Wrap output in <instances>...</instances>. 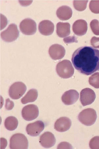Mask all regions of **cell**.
<instances>
[{
	"instance_id": "6da1fadb",
	"label": "cell",
	"mask_w": 99,
	"mask_h": 149,
	"mask_svg": "<svg viewBox=\"0 0 99 149\" xmlns=\"http://www.w3.org/2000/svg\"><path fill=\"white\" fill-rule=\"evenodd\" d=\"M75 68L84 75H91L99 70V50L91 46L78 48L71 58Z\"/></svg>"
},
{
	"instance_id": "7a4b0ae2",
	"label": "cell",
	"mask_w": 99,
	"mask_h": 149,
	"mask_svg": "<svg viewBox=\"0 0 99 149\" xmlns=\"http://www.w3.org/2000/svg\"><path fill=\"white\" fill-rule=\"evenodd\" d=\"M56 71L60 77L68 79L73 76L74 69L72 63L69 60H65L57 64Z\"/></svg>"
},
{
	"instance_id": "3957f363",
	"label": "cell",
	"mask_w": 99,
	"mask_h": 149,
	"mask_svg": "<svg viewBox=\"0 0 99 149\" xmlns=\"http://www.w3.org/2000/svg\"><path fill=\"white\" fill-rule=\"evenodd\" d=\"M96 112L92 108L84 109L79 114L78 119L82 124L90 126L94 124L97 119Z\"/></svg>"
},
{
	"instance_id": "277c9868",
	"label": "cell",
	"mask_w": 99,
	"mask_h": 149,
	"mask_svg": "<svg viewBox=\"0 0 99 149\" xmlns=\"http://www.w3.org/2000/svg\"><path fill=\"white\" fill-rule=\"evenodd\" d=\"M28 141L24 134L17 133L12 136L10 139V148L11 149H27Z\"/></svg>"
},
{
	"instance_id": "5b68a950",
	"label": "cell",
	"mask_w": 99,
	"mask_h": 149,
	"mask_svg": "<svg viewBox=\"0 0 99 149\" xmlns=\"http://www.w3.org/2000/svg\"><path fill=\"white\" fill-rule=\"evenodd\" d=\"M19 34L17 25L12 24L8 26L7 29L2 32L1 36L4 41L10 42L16 40L18 38Z\"/></svg>"
},
{
	"instance_id": "8992f818",
	"label": "cell",
	"mask_w": 99,
	"mask_h": 149,
	"mask_svg": "<svg viewBox=\"0 0 99 149\" xmlns=\"http://www.w3.org/2000/svg\"><path fill=\"white\" fill-rule=\"evenodd\" d=\"M27 87L24 83L21 82H15L10 86L9 95L14 100L19 99L26 93Z\"/></svg>"
},
{
	"instance_id": "52a82bcc",
	"label": "cell",
	"mask_w": 99,
	"mask_h": 149,
	"mask_svg": "<svg viewBox=\"0 0 99 149\" xmlns=\"http://www.w3.org/2000/svg\"><path fill=\"white\" fill-rule=\"evenodd\" d=\"M20 29L24 34L31 36L37 31V24L31 19L26 18L20 23Z\"/></svg>"
},
{
	"instance_id": "ba28073f",
	"label": "cell",
	"mask_w": 99,
	"mask_h": 149,
	"mask_svg": "<svg viewBox=\"0 0 99 149\" xmlns=\"http://www.w3.org/2000/svg\"><path fill=\"white\" fill-rule=\"evenodd\" d=\"M22 116L25 120L31 121L36 119L39 115V109L36 105L29 104L25 106L22 111Z\"/></svg>"
},
{
	"instance_id": "9c48e42d",
	"label": "cell",
	"mask_w": 99,
	"mask_h": 149,
	"mask_svg": "<svg viewBox=\"0 0 99 149\" xmlns=\"http://www.w3.org/2000/svg\"><path fill=\"white\" fill-rule=\"evenodd\" d=\"M96 97L94 91L90 88H84L80 93V101L82 106H85L93 103Z\"/></svg>"
},
{
	"instance_id": "30bf717a",
	"label": "cell",
	"mask_w": 99,
	"mask_h": 149,
	"mask_svg": "<svg viewBox=\"0 0 99 149\" xmlns=\"http://www.w3.org/2000/svg\"><path fill=\"white\" fill-rule=\"evenodd\" d=\"M45 125L41 120H37L33 123H29L26 127L27 134L32 136H37L45 129Z\"/></svg>"
},
{
	"instance_id": "8fae6325",
	"label": "cell",
	"mask_w": 99,
	"mask_h": 149,
	"mask_svg": "<svg viewBox=\"0 0 99 149\" xmlns=\"http://www.w3.org/2000/svg\"><path fill=\"white\" fill-rule=\"evenodd\" d=\"M49 54L51 58L54 60L62 59L66 54V50L61 45L54 44L49 48Z\"/></svg>"
},
{
	"instance_id": "7c38bea8",
	"label": "cell",
	"mask_w": 99,
	"mask_h": 149,
	"mask_svg": "<svg viewBox=\"0 0 99 149\" xmlns=\"http://www.w3.org/2000/svg\"><path fill=\"white\" fill-rule=\"evenodd\" d=\"M79 93L75 90H70L64 93L61 100L66 105H71L76 102L79 98Z\"/></svg>"
},
{
	"instance_id": "4fadbf2b",
	"label": "cell",
	"mask_w": 99,
	"mask_h": 149,
	"mask_svg": "<svg viewBox=\"0 0 99 149\" xmlns=\"http://www.w3.org/2000/svg\"><path fill=\"white\" fill-rule=\"evenodd\" d=\"M40 143L45 148H50L55 144L56 139L52 133L46 132L43 134L40 137Z\"/></svg>"
},
{
	"instance_id": "5bb4252c",
	"label": "cell",
	"mask_w": 99,
	"mask_h": 149,
	"mask_svg": "<svg viewBox=\"0 0 99 149\" xmlns=\"http://www.w3.org/2000/svg\"><path fill=\"white\" fill-rule=\"evenodd\" d=\"M73 31L75 34L82 36L86 34L88 30L87 23L83 19L76 21L73 25Z\"/></svg>"
},
{
	"instance_id": "9a60e30c",
	"label": "cell",
	"mask_w": 99,
	"mask_h": 149,
	"mask_svg": "<svg viewBox=\"0 0 99 149\" xmlns=\"http://www.w3.org/2000/svg\"><path fill=\"white\" fill-rule=\"evenodd\" d=\"M72 122L67 117H61L57 119L54 124V129L59 132H64L71 127Z\"/></svg>"
},
{
	"instance_id": "2e32d148",
	"label": "cell",
	"mask_w": 99,
	"mask_h": 149,
	"mask_svg": "<svg viewBox=\"0 0 99 149\" xmlns=\"http://www.w3.org/2000/svg\"><path fill=\"white\" fill-rule=\"evenodd\" d=\"M38 30L40 33L44 36H50L53 33L54 25L50 21L43 20L38 25Z\"/></svg>"
},
{
	"instance_id": "e0dca14e",
	"label": "cell",
	"mask_w": 99,
	"mask_h": 149,
	"mask_svg": "<svg viewBox=\"0 0 99 149\" xmlns=\"http://www.w3.org/2000/svg\"><path fill=\"white\" fill-rule=\"evenodd\" d=\"M73 11L72 9L68 6H60L56 11L57 17L59 19L65 21L70 19L72 17Z\"/></svg>"
},
{
	"instance_id": "ac0fdd59",
	"label": "cell",
	"mask_w": 99,
	"mask_h": 149,
	"mask_svg": "<svg viewBox=\"0 0 99 149\" xmlns=\"http://www.w3.org/2000/svg\"><path fill=\"white\" fill-rule=\"evenodd\" d=\"M70 24L69 23L58 22L56 25V33L58 37L64 38L71 33Z\"/></svg>"
},
{
	"instance_id": "d6986e66",
	"label": "cell",
	"mask_w": 99,
	"mask_h": 149,
	"mask_svg": "<svg viewBox=\"0 0 99 149\" xmlns=\"http://www.w3.org/2000/svg\"><path fill=\"white\" fill-rule=\"evenodd\" d=\"M38 96V93L37 90H30L25 96L21 99L22 103L25 104L28 103L35 102L37 100Z\"/></svg>"
},
{
	"instance_id": "ffe728a7",
	"label": "cell",
	"mask_w": 99,
	"mask_h": 149,
	"mask_svg": "<svg viewBox=\"0 0 99 149\" xmlns=\"http://www.w3.org/2000/svg\"><path fill=\"white\" fill-rule=\"evenodd\" d=\"M18 121L17 118L13 116L8 117L4 121V126L8 130L13 131L17 129Z\"/></svg>"
},
{
	"instance_id": "44dd1931",
	"label": "cell",
	"mask_w": 99,
	"mask_h": 149,
	"mask_svg": "<svg viewBox=\"0 0 99 149\" xmlns=\"http://www.w3.org/2000/svg\"><path fill=\"white\" fill-rule=\"evenodd\" d=\"M88 2V1H74V7L79 11H83L86 9Z\"/></svg>"
},
{
	"instance_id": "7402d4cb",
	"label": "cell",
	"mask_w": 99,
	"mask_h": 149,
	"mask_svg": "<svg viewBox=\"0 0 99 149\" xmlns=\"http://www.w3.org/2000/svg\"><path fill=\"white\" fill-rule=\"evenodd\" d=\"M89 83L96 88H99V72H96L89 78Z\"/></svg>"
},
{
	"instance_id": "603a6c76",
	"label": "cell",
	"mask_w": 99,
	"mask_h": 149,
	"mask_svg": "<svg viewBox=\"0 0 99 149\" xmlns=\"http://www.w3.org/2000/svg\"><path fill=\"white\" fill-rule=\"evenodd\" d=\"M90 26L92 32L96 36H99V21L94 19L91 22Z\"/></svg>"
},
{
	"instance_id": "cb8c5ba5",
	"label": "cell",
	"mask_w": 99,
	"mask_h": 149,
	"mask_svg": "<svg viewBox=\"0 0 99 149\" xmlns=\"http://www.w3.org/2000/svg\"><path fill=\"white\" fill-rule=\"evenodd\" d=\"M89 8L94 14H99V1H91L89 4Z\"/></svg>"
},
{
	"instance_id": "d4e9b609",
	"label": "cell",
	"mask_w": 99,
	"mask_h": 149,
	"mask_svg": "<svg viewBox=\"0 0 99 149\" xmlns=\"http://www.w3.org/2000/svg\"><path fill=\"white\" fill-rule=\"evenodd\" d=\"M89 146L92 149H99V136L94 137L91 139Z\"/></svg>"
},
{
	"instance_id": "484cf974",
	"label": "cell",
	"mask_w": 99,
	"mask_h": 149,
	"mask_svg": "<svg viewBox=\"0 0 99 149\" xmlns=\"http://www.w3.org/2000/svg\"><path fill=\"white\" fill-rule=\"evenodd\" d=\"M91 45L95 49H99V37H92L91 40Z\"/></svg>"
},
{
	"instance_id": "4316f807",
	"label": "cell",
	"mask_w": 99,
	"mask_h": 149,
	"mask_svg": "<svg viewBox=\"0 0 99 149\" xmlns=\"http://www.w3.org/2000/svg\"><path fill=\"white\" fill-rule=\"evenodd\" d=\"M72 146L67 142H62L60 143L58 146L57 149H72Z\"/></svg>"
},
{
	"instance_id": "83f0119b",
	"label": "cell",
	"mask_w": 99,
	"mask_h": 149,
	"mask_svg": "<svg viewBox=\"0 0 99 149\" xmlns=\"http://www.w3.org/2000/svg\"><path fill=\"white\" fill-rule=\"evenodd\" d=\"M63 41L66 44L71 43L73 42H78V41L76 40V38L74 36H70L69 37L64 38L63 39Z\"/></svg>"
},
{
	"instance_id": "f1b7e54d",
	"label": "cell",
	"mask_w": 99,
	"mask_h": 149,
	"mask_svg": "<svg viewBox=\"0 0 99 149\" xmlns=\"http://www.w3.org/2000/svg\"><path fill=\"white\" fill-rule=\"evenodd\" d=\"M14 107V103L13 101H11L8 99L6 100V105H5V108L6 110H10Z\"/></svg>"
},
{
	"instance_id": "f546056e",
	"label": "cell",
	"mask_w": 99,
	"mask_h": 149,
	"mask_svg": "<svg viewBox=\"0 0 99 149\" xmlns=\"http://www.w3.org/2000/svg\"><path fill=\"white\" fill-rule=\"evenodd\" d=\"M98 70L99 71V70Z\"/></svg>"
}]
</instances>
